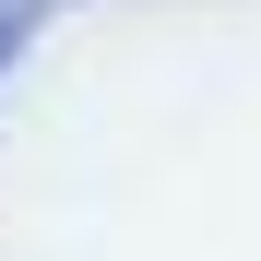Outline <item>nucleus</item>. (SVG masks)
Wrapping results in <instances>:
<instances>
[{
	"instance_id": "f257e3e1",
	"label": "nucleus",
	"mask_w": 261,
	"mask_h": 261,
	"mask_svg": "<svg viewBox=\"0 0 261 261\" xmlns=\"http://www.w3.org/2000/svg\"><path fill=\"white\" fill-rule=\"evenodd\" d=\"M36 12H48V0H0V60H12L24 36H36Z\"/></svg>"
}]
</instances>
